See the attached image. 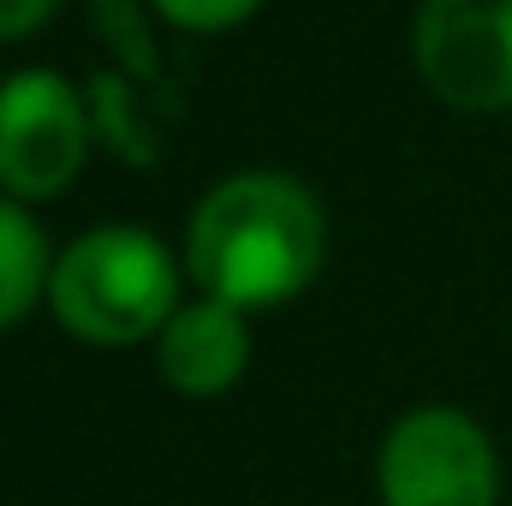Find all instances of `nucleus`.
I'll return each mask as SVG.
<instances>
[{"mask_svg": "<svg viewBox=\"0 0 512 506\" xmlns=\"http://www.w3.org/2000/svg\"><path fill=\"white\" fill-rule=\"evenodd\" d=\"M185 274L197 292L227 298L239 310L292 304L328 256V221L316 191H304L292 173L251 167L209 185L185 221Z\"/></svg>", "mask_w": 512, "mask_h": 506, "instance_id": "obj_1", "label": "nucleus"}, {"mask_svg": "<svg viewBox=\"0 0 512 506\" xmlns=\"http://www.w3.org/2000/svg\"><path fill=\"white\" fill-rule=\"evenodd\" d=\"M185 286V256H173L149 227H90L54 251L48 310L84 346H143L155 340Z\"/></svg>", "mask_w": 512, "mask_h": 506, "instance_id": "obj_2", "label": "nucleus"}, {"mask_svg": "<svg viewBox=\"0 0 512 506\" xmlns=\"http://www.w3.org/2000/svg\"><path fill=\"white\" fill-rule=\"evenodd\" d=\"M382 506H501L495 435L459 405H411L376 453Z\"/></svg>", "mask_w": 512, "mask_h": 506, "instance_id": "obj_3", "label": "nucleus"}, {"mask_svg": "<svg viewBox=\"0 0 512 506\" xmlns=\"http://www.w3.org/2000/svg\"><path fill=\"white\" fill-rule=\"evenodd\" d=\"M90 102L66 72L24 66L0 78V191L18 203H48L72 191L90 161Z\"/></svg>", "mask_w": 512, "mask_h": 506, "instance_id": "obj_4", "label": "nucleus"}, {"mask_svg": "<svg viewBox=\"0 0 512 506\" xmlns=\"http://www.w3.org/2000/svg\"><path fill=\"white\" fill-rule=\"evenodd\" d=\"M411 54L435 102L459 114L512 108V0H423Z\"/></svg>", "mask_w": 512, "mask_h": 506, "instance_id": "obj_5", "label": "nucleus"}, {"mask_svg": "<svg viewBox=\"0 0 512 506\" xmlns=\"http://www.w3.org/2000/svg\"><path fill=\"white\" fill-rule=\"evenodd\" d=\"M251 310L227 298H191L173 310V322L155 334V370L185 399H221L251 370Z\"/></svg>", "mask_w": 512, "mask_h": 506, "instance_id": "obj_6", "label": "nucleus"}, {"mask_svg": "<svg viewBox=\"0 0 512 506\" xmlns=\"http://www.w3.org/2000/svg\"><path fill=\"white\" fill-rule=\"evenodd\" d=\"M48 274H54V251L42 221L30 215V203L0 191V334L18 328L36 304H48Z\"/></svg>", "mask_w": 512, "mask_h": 506, "instance_id": "obj_7", "label": "nucleus"}, {"mask_svg": "<svg viewBox=\"0 0 512 506\" xmlns=\"http://www.w3.org/2000/svg\"><path fill=\"white\" fill-rule=\"evenodd\" d=\"M155 18H167L173 30H191V36H221V30H239L245 18L262 12V0H149Z\"/></svg>", "mask_w": 512, "mask_h": 506, "instance_id": "obj_8", "label": "nucleus"}, {"mask_svg": "<svg viewBox=\"0 0 512 506\" xmlns=\"http://www.w3.org/2000/svg\"><path fill=\"white\" fill-rule=\"evenodd\" d=\"M54 12H60V0H0V42H24V36H36Z\"/></svg>", "mask_w": 512, "mask_h": 506, "instance_id": "obj_9", "label": "nucleus"}]
</instances>
